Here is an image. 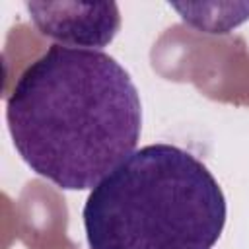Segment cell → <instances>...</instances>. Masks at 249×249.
Wrapping results in <instances>:
<instances>
[{
	"label": "cell",
	"mask_w": 249,
	"mask_h": 249,
	"mask_svg": "<svg viewBox=\"0 0 249 249\" xmlns=\"http://www.w3.org/2000/svg\"><path fill=\"white\" fill-rule=\"evenodd\" d=\"M19 158L64 191H91L138 146L142 101L107 53L51 45L6 97Z\"/></svg>",
	"instance_id": "cell-1"
},
{
	"label": "cell",
	"mask_w": 249,
	"mask_h": 249,
	"mask_svg": "<svg viewBox=\"0 0 249 249\" xmlns=\"http://www.w3.org/2000/svg\"><path fill=\"white\" fill-rule=\"evenodd\" d=\"M228 204L208 165L181 146L134 150L86 198L89 249H214Z\"/></svg>",
	"instance_id": "cell-2"
},
{
	"label": "cell",
	"mask_w": 249,
	"mask_h": 249,
	"mask_svg": "<svg viewBox=\"0 0 249 249\" xmlns=\"http://www.w3.org/2000/svg\"><path fill=\"white\" fill-rule=\"evenodd\" d=\"M25 8L37 31L64 47L101 51L121 29L115 2H25Z\"/></svg>",
	"instance_id": "cell-3"
}]
</instances>
